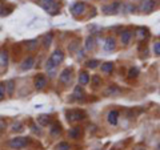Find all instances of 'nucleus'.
Instances as JSON below:
<instances>
[{
  "label": "nucleus",
  "mask_w": 160,
  "mask_h": 150,
  "mask_svg": "<svg viewBox=\"0 0 160 150\" xmlns=\"http://www.w3.org/2000/svg\"><path fill=\"white\" fill-rule=\"evenodd\" d=\"M159 150H160V143H159Z\"/></svg>",
  "instance_id": "obj_34"
},
{
  "label": "nucleus",
  "mask_w": 160,
  "mask_h": 150,
  "mask_svg": "<svg viewBox=\"0 0 160 150\" xmlns=\"http://www.w3.org/2000/svg\"><path fill=\"white\" fill-rule=\"evenodd\" d=\"M86 118V114L80 110H71L67 113V120L69 122H78V121H82V120Z\"/></svg>",
  "instance_id": "obj_3"
},
{
  "label": "nucleus",
  "mask_w": 160,
  "mask_h": 150,
  "mask_svg": "<svg viewBox=\"0 0 160 150\" xmlns=\"http://www.w3.org/2000/svg\"><path fill=\"white\" fill-rule=\"evenodd\" d=\"M51 40H52V35H48V36H46V39H44V47H49V44H51Z\"/></svg>",
  "instance_id": "obj_29"
},
{
  "label": "nucleus",
  "mask_w": 160,
  "mask_h": 150,
  "mask_svg": "<svg viewBox=\"0 0 160 150\" xmlns=\"http://www.w3.org/2000/svg\"><path fill=\"white\" fill-rule=\"evenodd\" d=\"M36 45H38V41H36V40H33V41H29V47H28V49H33Z\"/></svg>",
  "instance_id": "obj_33"
},
{
  "label": "nucleus",
  "mask_w": 160,
  "mask_h": 150,
  "mask_svg": "<svg viewBox=\"0 0 160 150\" xmlns=\"http://www.w3.org/2000/svg\"><path fill=\"white\" fill-rule=\"evenodd\" d=\"M8 65V53L7 51H0V68H6Z\"/></svg>",
  "instance_id": "obj_12"
},
{
  "label": "nucleus",
  "mask_w": 160,
  "mask_h": 150,
  "mask_svg": "<svg viewBox=\"0 0 160 150\" xmlns=\"http://www.w3.org/2000/svg\"><path fill=\"white\" fill-rule=\"evenodd\" d=\"M58 150H69V143H67V142H60L59 146H58Z\"/></svg>",
  "instance_id": "obj_26"
},
{
  "label": "nucleus",
  "mask_w": 160,
  "mask_h": 150,
  "mask_svg": "<svg viewBox=\"0 0 160 150\" xmlns=\"http://www.w3.org/2000/svg\"><path fill=\"white\" fill-rule=\"evenodd\" d=\"M138 74H139V69L138 68H131L129 69V73H128V77L135 78V77H138Z\"/></svg>",
  "instance_id": "obj_24"
},
{
  "label": "nucleus",
  "mask_w": 160,
  "mask_h": 150,
  "mask_svg": "<svg viewBox=\"0 0 160 150\" xmlns=\"http://www.w3.org/2000/svg\"><path fill=\"white\" fill-rule=\"evenodd\" d=\"M6 88H7V91H8V94H12V93H13V89H15V82H13V80H9V81L6 84Z\"/></svg>",
  "instance_id": "obj_22"
},
{
  "label": "nucleus",
  "mask_w": 160,
  "mask_h": 150,
  "mask_svg": "<svg viewBox=\"0 0 160 150\" xmlns=\"http://www.w3.org/2000/svg\"><path fill=\"white\" fill-rule=\"evenodd\" d=\"M120 89H118L116 87H109L106 91V96H115V94H119Z\"/></svg>",
  "instance_id": "obj_20"
},
{
  "label": "nucleus",
  "mask_w": 160,
  "mask_h": 150,
  "mask_svg": "<svg viewBox=\"0 0 160 150\" xmlns=\"http://www.w3.org/2000/svg\"><path fill=\"white\" fill-rule=\"evenodd\" d=\"M73 98L75 100H83L84 98V92H83V89L80 88V87L75 88V91H73Z\"/></svg>",
  "instance_id": "obj_16"
},
{
  "label": "nucleus",
  "mask_w": 160,
  "mask_h": 150,
  "mask_svg": "<svg viewBox=\"0 0 160 150\" xmlns=\"http://www.w3.org/2000/svg\"><path fill=\"white\" fill-rule=\"evenodd\" d=\"M153 52L156 53V54H160V41L156 43V44L153 45Z\"/></svg>",
  "instance_id": "obj_30"
},
{
  "label": "nucleus",
  "mask_w": 160,
  "mask_h": 150,
  "mask_svg": "<svg viewBox=\"0 0 160 150\" xmlns=\"http://www.w3.org/2000/svg\"><path fill=\"white\" fill-rule=\"evenodd\" d=\"M59 80L62 81L63 84H69V81H71V69H64V71L62 72V74H60Z\"/></svg>",
  "instance_id": "obj_7"
},
{
  "label": "nucleus",
  "mask_w": 160,
  "mask_h": 150,
  "mask_svg": "<svg viewBox=\"0 0 160 150\" xmlns=\"http://www.w3.org/2000/svg\"><path fill=\"white\" fill-rule=\"evenodd\" d=\"M27 143H28V139L26 137H16V138H12L8 145L11 149H23L24 146H27Z\"/></svg>",
  "instance_id": "obj_2"
},
{
  "label": "nucleus",
  "mask_w": 160,
  "mask_h": 150,
  "mask_svg": "<svg viewBox=\"0 0 160 150\" xmlns=\"http://www.w3.org/2000/svg\"><path fill=\"white\" fill-rule=\"evenodd\" d=\"M155 6H156L155 0H143L142 4H140V11L144 13H151L155 9Z\"/></svg>",
  "instance_id": "obj_4"
},
{
  "label": "nucleus",
  "mask_w": 160,
  "mask_h": 150,
  "mask_svg": "<svg viewBox=\"0 0 160 150\" xmlns=\"http://www.w3.org/2000/svg\"><path fill=\"white\" fill-rule=\"evenodd\" d=\"M38 121L40 125H43V126H46V125L49 124V121H51V118H49V116H47V114H42V116L38 117Z\"/></svg>",
  "instance_id": "obj_17"
},
{
  "label": "nucleus",
  "mask_w": 160,
  "mask_h": 150,
  "mask_svg": "<svg viewBox=\"0 0 160 150\" xmlns=\"http://www.w3.org/2000/svg\"><path fill=\"white\" fill-rule=\"evenodd\" d=\"M138 35H139L140 37H147V36H148V32H147V29L139 28V29H138Z\"/></svg>",
  "instance_id": "obj_27"
},
{
  "label": "nucleus",
  "mask_w": 160,
  "mask_h": 150,
  "mask_svg": "<svg viewBox=\"0 0 160 150\" xmlns=\"http://www.w3.org/2000/svg\"><path fill=\"white\" fill-rule=\"evenodd\" d=\"M33 64H35V59H33L32 56H29V57H27V59L23 61L22 69H23V71H29V69L33 67Z\"/></svg>",
  "instance_id": "obj_10"
},
{
  "label": "nucleus",
  "mask_w": 160,
  "mask_h": 150,
  "mask_svg": "<svg viewBox=\"0 0 160 150\" xmlns=\"http://www.w3.org/2000/svg\"><path fill=\"white\" fill-rule=\"evenodd\" d=\"M47 85V78L44 76H38L36 78H35V87H36V89H43L44 87Z\"/></svg>",
  "instance_id": "obj_11"
},
{
  "label": "nucleus",
  "mask_w": 160,
  "mask_h": 150,
  "mask_svg": "<svg viewBox=\"0 0 160 150\" xmlns=\"http://www.w3.org/2000/svg\"><path fill=\"white\" fill-rule=\"evenodd\" d=\"M113 71V64L112 63H106L102 65V72L104 73H111Z\"/></svg>",
  "instance_id": "obj_18"
},
{
  "label": "nucleus",
  "mask_w": 160,
  "mask_h": 150,
  "mask_svg": "<svg viewBox=\"0 0 160 150\" xmlns=\"http://www.w3.org/2000/svg\"><path fill=\"white\" fill-rule=\"evenodd\" d=\"M93 47H95V40H93V37H87V40H86V49L87 51H91V49H93Z\"/></svg>",
  "instance_id": "obj_21"
},
{
  "label": "nucleus",
  "mask_w": 160,
  "mask_h": 150,
  "mask_svg": "<svg viewBox=\"0 0 160 150\" xmlns=\"http://www.w3.org/2000/svg\"><path fill=\"white\" fill-rule=\"evenodd\" d=\"M84 11H86V4L80 3V2L75 3L73 6H72V8H71V12H72L73 16H79V15L84 13Z\"/></svg>",
  "instance_id": "obj_5"
},
{
  "label": "nucleus",
  "mask_w": 160,
  "mask_h": 150,
  "mask_svg": "<svg viewBox=\"0 0 160 150\" xmlns=\"http://www.w3.org/2000/svg\"><path fill=\"white\" fill-rule=\"evenodd\" d=\"M6 96V87H4V84H0V101L4 98Z\"/></svg>",
  "instance_id": "obj_28"
},
{
  "label": "nucleus",
  "mask_w": 160,
  "mask_h": 150,
  "mask_svg": "<svg viewBox=\"0 0 160 150\" xmlns=\"http://www.w3.org/2000/svg\"><path fill=\"white\" fill-rule=\"evenodd\" d=\"M88 82H89V76H88V73L87 72H82L79 74V84L80 85H88Z\"/></svg>",
  "instance_id": "obj_14"
},
{
  "label": "nucleus",
  "mask_w": 160,
  "mask_h": 150,
  "mask_svg": "<svg viewBox=\"0 0 160 150\" xmlns=\"http://www.w3.org/2000/svg\"><path fill=\"white\" fill-rule=\"evenodd\" d=\"M131 32L129 31H124L123 33H122V36H120V40H122V43L124 44V45H127V44L129 43V40H131Z\"/></svg>",
  "instance_id": "obj_15"
},
{
  "label": "nucleus",
  "mask_w": 160,
  "mask_h": 150,
  "mask_svg": "<svg viewBox=\"0 0 160 150\" xmlns=\"http://www.w3.org/2000/svg\"><path fill=\"white\" fill-rule=\"evenodd\" d=\"M42 6L51 15H56L59 12V6L55 3V0H42Z\"/></svg>",
  "instance_id": "obj_1"
},
{
  "label": "nucleus",
  "mask_w": 160,
  "mask_h": 150,
  "mask_svg": "<svg viewBox=\"0 0 160 150\" xmlns=\"http://www.w3.org/2000/svg\"><path fill=\"white\" fill-rule=\"evenodd\" d=\"M92 81H93L95 87H98V85H100V77H99V76H93V77H92Z\"/></svg>",
  "instance_id": "obj_31"
},
{
  "label": "nucleus",
  "mask_w": 160,
  "mask_h": 150,
  "mask_svg": "<svg viewBox=\"0 0 160 150\" xmlns=\"http://www.w3.org/2000/svg\"><path fill=\"white\" fill-rule=\"evenodd\" d=\"M68 134H69V137L71 138H79L80 137V128H72L71 130L68 132Z\"/></svg>",
  "instance_id": "obj_19"
},
{
  "label": "nucleus",
  "mask_w": 160,
  "mask_h": 150,
  "mask_svg": "<svg viewBox=\"0 0 160 150\" xmlns=\"http://www.w3.org/2000/svg\"><path fill=\"white\" fill-rule=\"evenodd\" d=\"M13 130H15V132H16V130H18V132H22V130H23L22 124H15V125H13Z\"/></svg>",
  "instance_id": "obj_32"
},
{
  "label": "nucleus",
  "mask_w": 160,
  "mask_h": 150,
  "mask_svg": "<svg viewBox=\"0 0 160 150\" xmlns=\"http://www.w3.org/2000/svg\"><path fill=\"white\" fill-rule=\"evenodd\" d=\"M60 130H62V129H60V125L59 124H53V126L51 128V134L52 136H56V134L60 133Z\"/></svg>",
  "instance_id": "obj_23"
},
{
  "label": "nucleus",
  "mask_w": 160,
  "mask_h": 150,
  "mask_svg": "<svg viewBox=\"0 0 160 150\" xmlns=\"http://www.w3.org/2000/svg\"><path fill=\"white\" fill-rule=\"evenodd\" d=\"M49 60L53 63V65L55 67H58L60 63L64 60V53L62 51H55L52 54H51V57H49Z\"/></svg>",
  "instance_id": "obj_6"
},
{
  "label": "nucleus",
  "mask_w": 160,
  "mask_h": 150,
  "mask_svg": "<svg viewBox=\"0 0 160 150\" xmlns=\"http://www.w3.org/2000/svg\"><path fill=\"white\" fill-rule=\"evenodd\" d=\"M116 47V43H115V39L113 37H108L106 40V44H104V49L106 51H112Z\"/></svg>",
  "instance_id": "obj_13"
},
{
  "label": "nucleus",
  "mask_w": 160,
  "mask_h": 150,
  "mask_svg": "<svg viewBox=\"0 0 160 150\" xmlns=\"http://www.w3.org/2000/svg\"><path fill=\"white\" fill-rule=\"evenodd\" d=\"M107 120H108V122L111 124V125H118V120H119V112L118 110H111L108 113V116H107Z\"/></svg>",
  "instance_id": "obj_9"
},
{
  "label": "nucleus",
  "mask_w": 160,
  "mask_h": 150,
  "mask_svg": "<svg viewBox=\"0 0 160 150\" xmlns=\"http://www.w3.org/2000/svg\"><path fill=\"white\" fill-rule=\"evenodd\" d=\"M119 3H113V4H108V6H104L102 9L104 12H106L107 15H111V13H116V11H119Z\"/></svg>",
  "instance_id": "obj_8"
},
{
  "label": "nucleus",
  "mask_w": 160,
  "mask_h": 150,
  "mask_svg": "<svg viewBox=\"0 0 160 150\" xmlns=\"http://www.w3.org/2000/svg\"><path fill=\"white\" fill-rule=\"evenodd\" d=\"M98 64H99L98 60H89V61L87 63V67H88V68H91V69H93V68H96V67H98Z\"/></svg>",
  "instance_id": "obj_25"
}]
</instances>
